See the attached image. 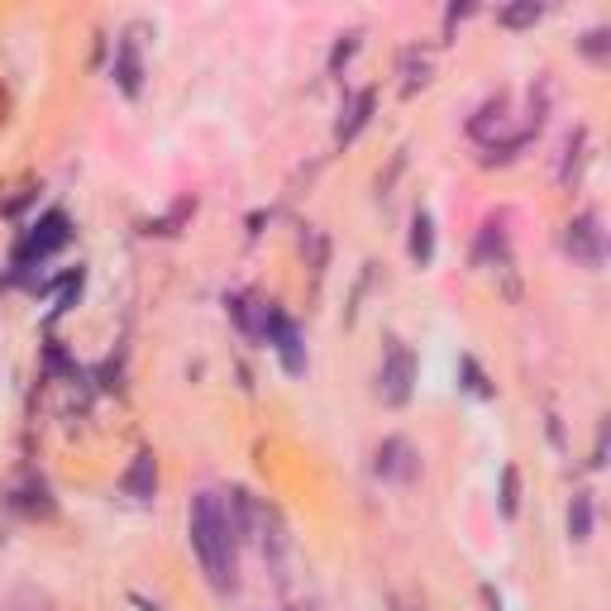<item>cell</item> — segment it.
Wrapping results in <instances>:
<instances>
[{
	"label": "cell",
	"instance_id": "obj_1",
	"mask_svg": "<svg viewBox=\"0 0 611 611\" xmlns=\"http://www.w3.org/2000/svg\"><path fill=\"white\" fill-rule=\"evenodd\" d=\"M187 535H191V550H197L206 578H211L220 592H234L239 588V521L220 492L191 497Z\"/></svg>",
	"mask_w": 611,
	"mask_h": 611
},
{
	"label": "cell",
	"instance_id": "obj_2",
	"mask_svg": "<svg viewBox=\"0 0 611 611\" xmlns=\"http://www.w3.org/2000/svg\"><path fill=\"white\" fill-rule=\"evenodd\" d=\"M68 239H72V220H68V211H48V216H39V224L20 239V249H14V268H34V263H43V259H53V253L68 244Z\"/></svg>",
	"mask_w": 611,
	"mask_h": 611
},
{
	"label": "cell",
	"instance_id": "obj_3",
	"mask_svg": "<svg viewBox=\"0 0 611 611\" xmlns=\"http://www.w3.org/2000/svg\"><path fill=\"white\" fill-rule=\"evenodd\" d=\"M411 388H415V359H411V349L401 344V340H388V349H382V368H378V397L388 401V407H407Z\"/></svg>",
	"mask_w": 611,
	"mask_h": 611
},
{
	"label": "cell",
	"instance_id": "obj_4",
	"mask_svg": "<svg viewBox=\"0 0 611 611\" xmlns=\"http://www.w3.org/2000/svg\"><path fill=\"white\" fill-rule=\"evenodd\" d=\"M564 249L573 253V263L602 268V263H607V230H602V216H598V211L573 216L569 230H564Z\"/></svg>",
	"mask_w": 611,
	"mask_h": 611
},
{
	"label": "cell",
	"instance_id": "obj_5",
	"mask_svg": "<svg viewBox=\"0 0 611 611\" xmlns=\"http://www.w3.org/2000/svg\"><path fill=\"white\" fill-rule=\"evenodd\" d=\"M259 340H268L272 349H278V359H282V368L292 378H301L306 373V344H301V330L292 325V320H287L278 306L268 301V315H263V334Z\"/></svg>",
	"mask_w": 611,
	"mask_h": 611
},
{
	"label": "cell",
	"instance_id": "obj_6",
	"mask_svg": "<svg viewBox=\"0 0 611 611\" xmlns=\"http://www.w3.org/2000/svg\"><path fill=\"white\" fill-rule=\"evenodd\" d=\"M378 478H392V482H411L421 473V459H415V449L407 440H382L378 444Z\"/></svg>",
	"mask_w": 611,
	"mask_h": 611
},
{
	"label": "cell",
	"instance_id": "obj_7",
	"mask_svg": "<svg viewBox=\"0 0 611 611\" xmlns=\"http://www.w3.org/2000/svg\"><path fill=\"white\" fill-rule=\"evenodd\" d=\"M120 492L134 497V502H153V492H158V463H153V454H134V463L120 478Z\"/></svg>",
	"mask_w": 611,
	"mask_h": 611
},
{
	"label": "cell",
	"instance_id": "obj_8",
	"mask_svg": "<svg viewBox=\"0 0 611 611\" xmlns=\"http://www.w3.org/2000/svg\"><path fill=\"white\" fill-rule=\"evenodd\" d=\"M368 116H373V91H353L349 101H344V110H340V124H334V139L340 143H349L353 134L368 124Z\"/></svg>",
	"mask_w": 611,
	"mask_h": 611
},
{
	"label": "cell",
	"instance_id": "obj_9",
	"mask_svg": "<svg viewBox=\"0 0 611 611\" xmlns=\"http://www.w3.org/2000/svg\"><path fill=\"white\" fill-rule=\"evenodd\" d=\"M139 77H143V62H139V43L124 34L120 39V53H116V82L124 96H139Z\"/></svg>",
	"mask_w": 611,
	"mask_h": 611
},
{
	"label": "cell",
	"instance_id": "obj_10",
	"mask_svg": "<svg viewBox=\"0 0 611 611\" xmlns=\"http://www.w3.org/2000/svg\"><path fill=\"white\" fill-rule=\"evenodd\" d=\"M411 259L421 268L435 263V220H430V211L411 216Z\"/></svg>",
	"mask_w": 611,
	"mask_h": 611
},
{
	"label": "cell",
	"instance_id": "obj_11",
	"mask_svg": "<svg viewBox=\"0 0 611 611\" xmlns=\"http://www.w3.org/2000/svg\"><path fill=\"white\" fill-rule=\"evenodd\" d=\"M592 521H598L592 492H573V502H569V540L573 544H588L592 540Z\"/></svg>",
	"mask_w": 611,
	"mask_h": 611
},
{
	"label": "cell",
	"instance_id": "obj_12",
	"mask_svg": "<svg viewBox=\"0 0 611 611\" xmlns=\"http://www.w3.org/2000/svg\"><path fill=\"white\" fill-rule=\"evenodd\" d=\"M544 14V6H535V0H525V6H507L502 14H497V24H507V29H525V24H535Z\"/></svg>",
	"mask_w": 611,
	"mask_h": 611
},
{
	"label": "cell",
	"instance_id": "obj_13",
	"mask_svg": "<svg viewBox=\"0 0 611 611\" xmlns=\"http://www.w3.org/2000/svg\"><path fill=\"white\" fill-rule=\"evenodd\" d=\"M517 497H521V478H517V469H502V517L511 521V517H517Z\"/></svg>",
	"mask_w": 611,
	"mask_h": 611
},
{
	"label": "cell",
	"instance_id": "obj_14",
	"mask_svg": "<svg viewBox=\"0 0 611 611\" xmlns=\"http://www.w3.org/2000/svg\"><path fill=\"white\" fill-rule=\"evenodd\" d=\"M459 368H463V378H469V382H463V388H469V392H478V397H492V388H488V378H482V368H478L473 359H463Z\"/></svg>",
	"mask_w": 611,
	"mask_h": 611
},
{
	"label": "cell",
	"instance_id": "obj_15",
	"mask_svg": "<svg viewBox=\"0 0 611 611\" xmlns=\"http://www.w3.org/2000/svg\"><path fill=\"white\" fill-rule=\"evenodd\" d=\"M583 53H588L592 62L607 58V29H588V34H583Z\"/></svg>",
	"mask_w": 611,
	"mask_h": 611
},
{
	"label": "cell",
	"instance_id": "obj_16",
	"mask_svg": "<svg viewBox=\"0 0 611 611\" xmlns=\"http://www.w3.org/2000/svg\"><path fill=\"white\" fill-rule=\"evenodd\" d=\"M353 48H359V34H344V43L334 48V58H330V68H340V62H349V58H353Z\"/></svg>",
	"mask_w": 611,
	"mask_h": 611
}]
</instances>
